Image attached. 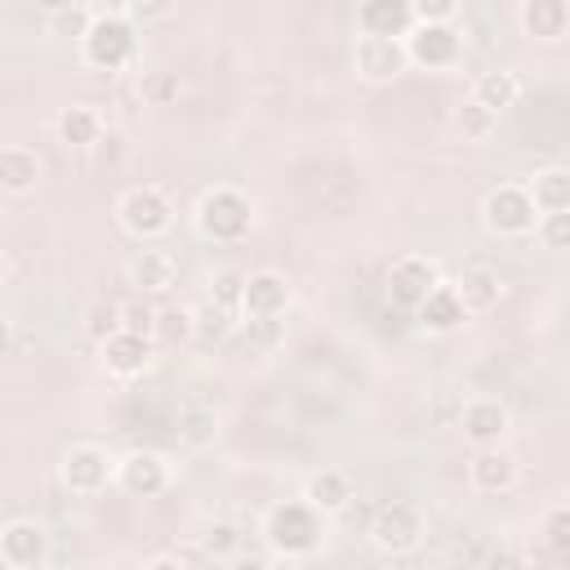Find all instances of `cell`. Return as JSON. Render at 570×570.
I'll use <instances>...</instances> for the list:
<instances>
[{
	"label": "cell",
	"instance_id": "obj_1",
	"mask_svg": "<svg viewBox=\"0 0 570 570\" xmlns=\"http://www.w3.org/2000/svg\"><path fill=\"white\" fill-rule=\"evenodd\" d=\"M325 530H330V517H321L307 499H281V503H272L263 512V525H258L267 552L281 557V561H307V557H316L321 543H325Z\"/></svg>",
	"mask_w": 570,
	"mask_h": 570
},
{
	"label": "cell",
	"instance_id": "obj_2",
	"mask_svg": "<svg viewBox=\"0 0 570 570\" xmlns=\"http://www.w3.org/2000/svg\"><path fill=\"white\" fill-rule=\"evenodd\" d=\"M76 53L89 71H125L138 58V27L125 18V4H94V27L76 45Z\"/></svg>",
	"mask_w": 570,
	"mask_h": 570
},
{
	"label": "cell",
	"instance_id": "obj_3",
	"mask_svg": "<svg viewBox=\"0 0 570 570\" xmlns=\"http://www.w3.org/2000/svg\"><path fill=\"white\" fill-rule=\"evenodd\" d=\"M191 223H196V236L209 240V245H236L254 232V200L249 191L232 187V183H214L200 191L196 209H191Z\"/></svg>",
	"mask_w": 570,
	"mask_h": 570
},
{
	"label": "cell",
	"instance_id": "obj_4",
	"mask_svg": "<svg viewBox=\"0 0 570 570\" xmlns=\"http://www.w3.org/2000/svg\"><path fill=\"white\" fill-rule=\"evenodd\" d=\"M116 223L134 240H156V236H165L174 227V200L156 183H134V187H125L116 196Z\"/></svg>",
	"mask_w": 570,
	"mask_h": 570
},
{
	"label": "cell",
	"instance_id": "obj_5",
	"mask_svg": "<svg viewBox=\"0 0 570 570\" xmlns=\"http://www.w3.org/2000/svg\"><path fill=\"white\" fill-rule=\"evenodd\" d=\"M481 223L490 236L499 240H521V236H534L539 227V209L525 191V183H499L481 196Z\"/></svg>",
	"mask_w": 570,
	"mask_h": 570
},
{
	"label": "cell",
	"instance_id": "obj_6",
	"mask_svg": "<svg viewBox=\"0 0 570 570\" xmlns=\"http://www.w3.org/2000/svg\"><path fill=\"white\" fill-rule=\"evenodd\" d=\"M365 534L383 557H405L428 539V521L410 499H387V503H379L370 512Z\"/></svg>",
	"mask_w": 570,
	"mask_h": 570
},
{
	"label": "cell",
	"instance_id": "obj_7",
	"mask_svg": "<svg viewBox=\"0 0 570 570\" xmlns=\"http://www.w3.org/2000/svg\"><path fill=\"white\" fill-rule=\"evenodd\" d=\"M58 476L71 494L80 499H94L102 494L107 485H116V459L98 445V441H71L58 459Z\"/></svg>",
	"mask_w": 570,
	"mask_h": 570
},
{
	"label": "cell",
	"instance_id": "obj_8",
	"mask_svg": "<svg viewBox=\"0 0 570 570\" xmlns=\"http://www.w3.org/2000/svg\"><path fill=\"white\" fill-rule=\"evenodd\" d=\"M352 71L365 85H392L410 71V49L405 40H387V36H356L352 40Z\"/></svg>",
	"mask_w": 570,
	"mask_h": 570
},
{
	"label": "cell",
	"instance_id": "obj_9",
	"mask_svg": "<svg viewBox=\"0 0 570 570\" xmlns=\"http://www.w3.org/2000/svg\"><path fill=\"white\" fill-rule=\"evenodd\" d=\"M441 281H445V276H441L436 258H428V254H401V258H392L383 289H387V298H392L396 307L419 312V307H423V298H428Z\"/></svg>",
	"mask_w": 570,
	"mask_h": 570
},
{
	"label": "cell",
	"instance_id": "obj_10",
	"mask_svg": "<svg viewBox=\"0 0 570 570\" xmlns=\"http://www.w3.org/2000/svg\"><path fill=\"white\" fill-rule=\"evenodd\" d=\"M459 432L472 441V450L503 445V436L512 432V410H508V401H503V396H490V392L463 396V405H459Z\"/></svg>",
	"mask_w": 570,
	"mask_h": 570
},
{
	"label": "cell",
	"instance_id": "obj_11",
	"mask_svg": "<svg viewBox=\"0 0 570 570\" xmlns=\"http://www.w3.org/2000/svg\"><path fill=\"white\" fill-rule=\"evenodd\" d=\"M98 365L107 370V379L134 383L156 365V338L138 330H116L107 343H98Z\"/></svg>",
	"mask_w": 570,
	"mask_h": 570
},
{
	"label": "cell",
	"instance_id": "obj_12",
	"mask_svg": "<svg viewBox=\"0 0 570 570\" xmlns=\"http://www.w3.org/2000/svg\"><path fill=\"white\" fill-rule=\"evenodd\" d=\"M294 298V285L276 267H254L245 272V294H240V321H276L285 316Z\"/></svg>",
	"mask_w": 570,
	"mask_h": 570
},
{
	"label": "cell",
	"instance_id": "obj_13",
	"mask_svg": "<svg viewBox=\"0 0 570 570\" xmlns=\"http://www.w3.org/2000/svg\"><path fill=\"white\" fill-rule=\"evenodd\" d=\"M405 49H410V67H423V71L463 67V31L454 22L450 27H414L405 36Z\"/></svg>",
	"mask_w": 570,
	"mask_h": 570
},
{
	"label": "cell",
	"instance_id": "obj_14",
	"mask_svg": "<svg viewBox=\"0 0 570 570\" xmlns=\"http://www.w3.org/2000/svg\"><path fill=\"white\" fill-rule=\"evenodd\" d=\"M169 459L160 450H125L116 459V485L129 499H156L169 490Z\"/></svg>",
	"mask_w": 570,
	"mask_h": 570
},
{
	"label": "cell",
	"instance_id": "obj_15",
	"mask_svg": "<svg viewBox=\"0 0 570 570\" xmlns=\"http://www.w3.org/2000/svg\"><path fill=\"white\" fill-rule=\"evenodd\" d=\"M468 485L476 494H512L521 485V463L512 450L503 445H485V450H472L468 459Z\"/></svg>",
	"mask_w": 570,
	"mask_h": 570
},
{
	"label": "cell",
	"instance_id": "obj_16",
	"mask_svg": "<svg viewBox=\"0 0 570 570\" xmlns=\"http://www.w3.org/2000/svg\"><path fill=\"white\" fill-rule=\"evenodd\" d=\"M53 134L67 151H94V147L107 142V120L94 102H67L53 116Z\"/></svg>",
	"mask_w": 570,
	"mask_h": 570
},
{
	"label": "cell",
	"instance_id": "obj_17",
	"mask_svg": "<svg viewBox=\"0 0 570 570\" xmlns=\"http://www.w3.org/2000/svg\"><path fill=\"white\" fill-rule=\"evenodd\" d=\"M0 561L22 570L36 561H49V530L36 517H13L0 525Z\"/></svg>",
	"mask_w": 570,
	"mask_h": 570
},
{
	"label": "cell",
	"instance_id": "obj_18",
	"mask_svg": "<svg viewBox=\"0 0 570 570\" xmlns=\"http://www.w3.org/2000/svg\"><path fill=\"white\" fill-rule=\"evenodd\" d=\"M298 499H307L321 517H343L352 503H356V481H352V472L347 468H316L307 481H303V494Z\"/></svg>",
	"mask_w": 570,
	"mask_h": 570
},
{
	"label": "cell",
	"instance_id": "obj_19",
	"mask_svg": "<svg viewBox=\"0 0 570 570\" xmlns=\"http://www.w3.org/2000/svg\"><path fill=\"white\" fill-rule=\"evenodd\" d=\"M414 321H419V330H423V334L445 338V334H459V330L472 321V312L463 307V298H459L454 281H441V285L423 298V307L414 312Z\"/></svg>",
	"mask_w": 570,
	"mask_h": 570
},
{
	"label": "cell",
	"instance_id": "obj_20",
	"mask_svg": "<svg viewBox=\"0 0 570 570\" xmlns=\"http://www.w3.org/2000/svg\"><path fill=\"white\" fill-rule=\"evenodd\" d=\"M410 31H414V4L410 0H361L356 4V36L405 40Z\"/></svg>",
	"mask_w": 570,
	"mask_h": 570
},
{
	"label": "cell",
	"instance_id": "obj_21",
	"mask_svg": "<svg viewBox=\"0 0 570 570\" xmlns=\"http://www.w3.org/2000/svg\"><path fill=\"white\" fill-rule=\"evenodd\" d=\"M517 27H521V36H530L539 45H557L570 36V0H521Z\"/></svg>",
	"mask_w": 570,
	"mask_h": 570
},
{
	"label": "cell",
	"instance_id": "obj_22",
	"mask_svg": "<svg viewBox=\"0 0 570 570\" xmlns=\"http://www.w3.org/2000/svg\"><path fill=\"white\" fill-rule=\"evenodd\" d=\"M40 174H45V160H40L36 147H27V142H4L0 147V191L9 200L31 196L36 183H40Z\"/></svg>",
	"mask_w": 570,
	"mask_h": 570
},
{
	"label": "cell",
	"instance_id": "obj_23",
	"mask_svg": "<svg viewBox=\"0 0 570 570\" xmlns=\"http://www.w3.org/2000/svg\"><path fill=\"white\" fill-rule=\"evenodd\" d=\"M125 276H129V285H134L138 294L160 298V294H169V289L178 285V258H174L169 249H138V254L129 258Z\"/></svg>",
	"mask_w": 570,
	"mask_h": 570
},
{
	"label": "cell",
	"instance_id": "obj_24",
	"mask_svg": "<svg viewBox=\"0 0 570 570\" xmlns=\"http://www.w3.org/2000/svg\"><path fill=\"white\" fill-rule=\"evenodd\" d=\"M454 289H459V298H463V307L472 316H485V312H494L503 303V276L490 263H468L454 276Z\"/></svg>",
	"mask_w": 570,
	"mask_h": 570
},
{
	"label": "cell",
	"instance_id": "obj_25",
	"mask_svg": "<svg viewBox=\"0 0 570 570\" xmlns=\"http://www.w3.org/2000/svg\"><path fill=\"white\" fill-rule=\"evenodd\" d=\"M218 432H223V419H218L214 405H205V401L178 405V414H174V436H178L183 450L200 454V450H209V445L218 441Z\"/></svg>",
	"mask_w": 570,
	"mask_h": 570
},
{
	"label": "cell",
	"instance_id": "obj_26",
	"mask_svg": "<svg viewBox=\"0 0 570 570\" xmlns=\"http://www.w3.org/2000/svg\"><path fill=\"white\" fill-rule=\"evenodd\" d=\"M521 183L539 214H570V165H539Z\"/></svg>",
	"mask_w": 570,
	"mask_h": 570
},
{
	"label": "cell",
	"instance_id": "obj_27",
	"mask_svg": "<svg viewBox=\"0 0 570 570\" xmlns=\"http://www.w3.org/2000/svg\"><path fill=\"white\" fill-rule=\"evenodd\" d=\"M472 98H476L485 111L503 116V111L521 98V80H517L508 67H490V71H481V76L472 80Z\"/></svg>",
	"mask_w": 570,
	"mask_h": 570
},
{
	"label": "cell",
	"instance_id": "obj_28",
	"mask_svg": "<svg viewBox=\"0 0 570 570\" xmlns=\"http://www.w3.org/2000/svg\"><path fill=\"white\" fill-rule=\"evenodd\" d=\"M94 27V4H80V0H67V4H49L45 9V31L49 36H67V40H85Z\"/></svg>",
	"mask_w": 570,
	"mask_h": 570
},
{
	"label": "cell",
	"instance_id": "obj_29",
	"mask_svg": "<svg viewBox=\"0 0 570 570\" xmlns=\"http://www.w3.org/2000/svg\"><path fill=\"white\" fill-rule=\"evenodd\" d=\"M156 347H178V343H191L196 338V307H156V330H151Z\"/></svg>",
	"mask_w": 570,
	"mask_h": 570
},
{
	"label": "cell",
	"instance_id": "obj_30",
	"mask_svg": "<svg viewBox=\"0 0 570 570\" xmlns=\"http://www.w3.org/2000/svg\"><path fill=\"white\" fill-rule=\"evenodd\" d=\"M450 125H454V134H459L463 142H485V138L499 129V116H494V111H485V107L468 94V98L450 111Z\"/></svg>",
	"mask_w": 570,
	"mask_h": 570
},
{
	"label": "cell",
	"instance_id": "obj_31",
	"mask_svg": "<svg viewBox=\"0 0 570 570\" xmlns=\"http://www.w3.org/2000/svg\"><path fill=\"white\" fill-rule=\"evenodd\" d=\"M80 330H85V338L107 343L116 330H125V303H116V298H94V303L85 307V316H80Z\"/></svg>",
	"mask_w": 570,
	"mask_h": 570
},
{
	"label": "cell",
	"instance_id": "obj_32",
	"mask_svg": "<svg viewBox=\"0 0 570 570\" xmlns=\"http://www.w3.org/2000/svg\"><path fill=\"white\" fill-rule=\"evenodd\" d=\"M232 325H236V312H227L223 303L205 298V303L196 307V338H200V343H223V338L232 334Z\"/></svg>",
	"mask_w": 570,
	"mask_h": 570
},
{
	"label": "cell",
	"instance_id": "obj_33",
	"mask_svg": "<svg viewBox=\"0 0 570 570\" xmlns=\"http://www.w3.org/2000/svg\"><path fill=\"white\" fill-rule=\"evenodd\" d=\"M539 539L548 552H570V503H552L539 517Z\"/></svg>",
	"mask_w": 570,
	"mask_h": 570
},
{
	"label": "cell",
	"instance_id": "obj_34",
	"mask_svg": "<svg viewBox=\"0 0 570 570\" xmlns=\"http://www.w3.org/2000/svg\"><path fill=\"white\" fill-rule=\"evenodd\" d=\"M240 294H245V272H240V267H218V272H209V298H214V303H223L227 312L240 316Z\"/></svg>",
	"mask_w": 570,
	"mask_h": 570
},
{
	"label": "cell",
	"instance_id": "obj_35",
	"mask_svg": "<svg viewBox=\"0 0 570 570\" xmlns=\"http://www.w3.org/2000/svg\"><path fill=\"white\" fill-rule=\"evenodd\" d=\"M200 548H205V557H214V561L223 566V561H232V557L240 552V530H236L232 521H214V525L205 530Z\"/></svg>",
	"mask_w": 570,
	"mask_h": 570
},
{
	"label": "cell",
	"instance_id": "obj_36",
	"mask_svg": "<svg viewBox=\"0 0 570 570\" xmlns=\"http://www.w3.org/2000/svg\"><path fill=\"white\" fill-rule=\"evenodd\" d=\"M178 94H183V80H178V71H147L142 76V98L151 102V107H169V102H178Z\"/></svg>",
	"mask_w": 570,
	"mask_h": 570
},
{
	"label": "cell",
	"instance_id": "obj_37",
	"mask_svg": "<svg viewBox=\"0 0 570 570\" xmlns=\"http://www.w3.org/2000/svg\"><path fill=\"white\" fill-rule=\"evenodd\" d=\"M534 240L552 254H570V214H539Z\"/></svg>",
	"mask_w": 570,
	"mask_h": 570
},
{
	"label": "cell",
	"instance_id": "obj_38",
	"mask_svg": "<svg viewBox=\"0 0 570 570\" xmlns=\"http://www.w3.org/2000/svg\"><path fill=\"white\" fill-rule=\"evenodd\" d=\"M414 4V27H450L459 22V0H410Z\"/></svg>",
	"mask_w": 570,
	"mask_h": 570
},
{
	"label": "cell",
	"instance_id": "obj_39",
	"mask_svg": "<svg viewBox=\"0 0 570 570\" xmlns=\"http://www.w3.org/2000/svg\"><path fill=\"white\" fill-rule=\"evenodd\" d=\"M481 570H530V557L517 543H494L481 561Z\"/></svg>",
	"mask_w": 570,
	"mask_h": 570
},
{
	"label": "cell",
	"instance_id": "obj_40",
	"mask_svg": "<svg viewBox=\"0 0 570 570\" xmlns=\"http://www.w3.org/2000/svg\"><path fill=\"white\" fill-rule=\"evenodd\" d=\"M120 4H125V18H129L134 27L156 22V18H169V13H174V4H169V0H120Z\"/></svg>",
	"mask_w": 570,
	"mask_h": 570
},
{
	"label": "cell",
	"instance_id": "obj_41",
	"mask_svg": "<svg viewBox=\"0 0 570 570\" xmlns=\"http://www.w3.org/2000/svg\"><path fill=\"white\" fill-rule=\"evenodd\" d=\"M245 325H249L254 343H258V347L267 352V347H276V343H281V325H285V321L276 316V321H245Z\"/></svg>",
	"mask_w": 570,
	"mask_h": 570
},
{
	"label": "cell",
	"instance_id": "obj_42",
	"mask_svg": "<svg viewBox=\"0 0 570 570\" xmlns=\"http://www.w3.org/2000/svg\"><path fill=\"white\" fill-rule=\"evenodd\" d=\"M223 570H276V561L272 557H263V552H236L232 561H223Z\"/></svg>",
	"mask_w": 570,
	"mask_h": 570
},
{
	"label": "cell",
	"instance_id": "obj_43",
	"mask_svg": "<svg viewBox=\"0 0 570 570\" xmlns=\"http://www.w3.org/2000/svg\"><path fill=\"white\" fill-rule=\"evenodd\" d=\"M125 330H138V334H151L156 330V307H125Z\"/></svg>",
	"mask_w": 570,
	"mask_h": 570
},
{
	"label": "cell",
	"instance_id": "obj_44",
	"mask_svg": "<svg viewBox=\"0 0 570 570\" xmlns=\"http://www.w3.org/2000/svg\"><path fill=\"white\" fill-rule=\"evenodd\" d=\"M142 570H187V561L178 552H156V557L142 561Z\"/></svg>",
	"mask_w": 570,
	"mask_h": 570
},
{
	"label": "cell",
	"instance_id": "obj_45",
	"mask_svg": "<svg viewBox=\"0 0 570 570\" xmlns=\"http://www.w3.org/2000/svg\"><path fill=\"white\" fill-rule=\"evenodd\" d=\"M0 566H4V561H0ZM4 570H13V566H4ZM22 570H53V566H49V561H36V566H22Z\"/></svg>",
	"mask_w": 570,
	"mask_h": 570
}]
</instances>
